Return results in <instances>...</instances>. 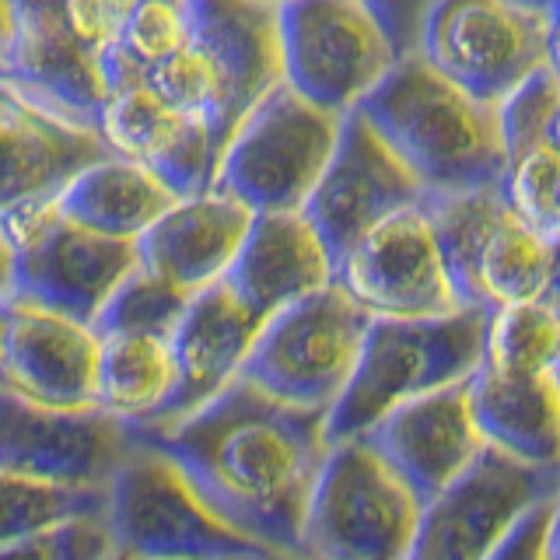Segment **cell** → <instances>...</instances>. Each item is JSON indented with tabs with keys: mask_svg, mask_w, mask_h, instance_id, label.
<instances>
[{
	"mask_svg": "<svg viewBox=\"0 0 560 560\" xmlns=\"http://www.w3.org/2000/svg\"><path fill=\"white\" fill-rule=\"evenodd\" d=\"M165 452L214 512L270 550L305 553V512L329 452L326 410L291 407L235 378L168 424H130Z\"/></svg>",
	"mask_w": 560,
	"mask_h": 560,
	"instance_id": "obj_1",
	"label": "cell"
},
{
	"mask_svg": "<svg viewBox=\"0 0 560 560\" xmlns=\"http://www.w3.org/2000/svg\"><path fill=\"white\" fill-rule=\"evenodd\" d=\"M358 109L428 197L494 189L504 179L501 105L463 92L420 57L402 52Z\"/></svg>",
	"mask_w": 560,
	"mask_h": 560,
	"instance_id": "obj_2",
	"label": "cell"
},
{
	"mask_svg": "<svg viewBox=\"0 0 560 560\" xmlns=\"http://www.w3.org/2000/svg\"><path fill=\"white\" fill-rule=\"evenodd\" d=\"M144 81L207 127L224 151L242 116L284 81L277 8L262 0H189V39Z\"/></svg>",
	"mask_w": 560,
	"mask_h": 560,
	"instance_id": "obj_3",
	"label": "cell"
},
{
	"mask_svg": "<svg viewBox=\"0 0 560 560\" xmlns=\"http://www.w3.org/2000/svg\"><path fill=\"white\" fill-rule=\"evenodd\" d=\"M487 308H459L431 319L372 315L347 389L326 413V442L361 438L399 402L466 382L483 361Z\"/></svg>",
	"mask_w": 560,
	"mask_h": 560,
	"instance_id": "obj_4",
	"label": "cell"
},
{
	"mask_svg": "<svg viewBox=\"0 0 560 560\" xmlns=\"http://www.w3.org/2000/svg\"><path fill=\"white\" fill-rule=\"evenodd\" d=\"M105 487L113 547L130 560H224L270 550L224 522L186 472L137 434Z\"/></svg>",
	"mask_w": 560,
	"mask_h": 560,
	"instance_id": "obj_5",
	"label": "cell"
},
{
	"mask_svg": "<svg viewBox=\"0 0 560 560\" xmlns=\"http://www.w3.org/2000/svg\"><path fill=\"white\" fill-rule=\"evenodd\" d=\"M424 504L364 442L329 445L305 512V553L315 560H402Z\"/></svg>",
	"mask_w": 560,
	"mask_h": 560,
	"instance_id": "obj_6",
	"label": "cell"
},
{
	"mask_svg": "<svg viewBox=\"0 0 560 560\" xmlns=\"http://www.w3.org/2000/svg\"><path fill=\"white\" fill-rule=\"evenodd\" d=\"M340 113L280 81L228 137L214 183L253 210H302L340 137Z\"/></svg>",
	"mask_w": 560,
	"mask_h": 560,
	"instance_id": "obj_7",
	"label": "cell"
},
{
	"mask_svg": "<svg viewBox=\"0 0 560 560\" xmlns=\"http://www.w3.org/2000/svg\"><path fill=\"white\" fill-rule=\"evenodd\" d=\"M368 323L372 315L340 284H326L262 323L238 378L291 407L329 413L354 375Z\"/></svg>",
	"mask_w": 560,
	"mask_h": 560,
	"instance_id": "obj_8",
	"label": "cell"
},
{
	"mask_svg": "<svg viewBox=\"0 0 560 560\" xmlns=\"http://www.w3.org/2000/svg\"><path fill=\"white\" fill-rule=\"evenodd\" d=\"M14 242V298L95 323L98 308L137 262V242L102 235L67 218L57 197L0 214Z\"/></svg>",
	"mask_w": 560,
	"mask_h": 560,
	"instance_id": "obj_9",
	"label": "cell"
},
{
	"mask_svg": "<svg viewBox=\"0 0 560 560\" xmlns=\"http://www.w3.org/2000/svg\"><path fill=\"white\" fill-rule=\"evenodd\" d=\"M550 18L518 0H431L417 52L463 92L504 105L547 70Z\"/></svg>",
	"mask_w": 560,
	"mask_h": 560,
	"instance_id": "obj_10",
	"label": "cell"
},
{
	"mask_svg": "<svg viewBox=\"0 0 560 560\" xmlns=\"http://www.w3.org/2000/svg\"><path fill=\"white\" fill-rule=\"evenodd\" d=\"M280 70L298 95L347 116L402 57L361 0H288L277 8Z\"/></svg>",
	"mask_w": 560,
	"mask_h": 560,
	"instance_id": "obj_11",
	"label": "cell"
},
{
	"mask_svg": "<svg viewBox=\"0 0 560 560\" xmlns=\"http://www.w3.org/2000/svg\"><path fill=\"white\" fill-rule=\"evenodd\" d=\"M452 288L466 308L536 302L547 273V242L508 203L501 186L428 197Z\"/></svg>",
	"mask_w": 560,
	"mask_h": 560,
	"instance_id": "obj_12",
	"label": "cell"
},
{
	"mask_svg": "<svg viewBox=\"0 0 560 560\" xmlns=\"http://www.w3.org/2000/svg\"><path fill=\"white\" fill-rule=\"evenodd\" d=\"M332 284L382 319H431L466 308L452 288L428 200L385 218L337 256Z\"/></svg>",
	"mask_w": 560,
	"mask_h": 560,
	"instance_id": "obj_13",
	"label": "cell"
},
{
	"mask_svg": "<svg viewBox=\"0 0 560 560\" xmlns=\"http://www.w3.org/2000/svg\"><path fill=\"white\" fill-rule=\"evenodd\" d=\"M560 466H533L494 445L424 504L402 560H483L525 508L557 494Z\"/></svg>",
	"mask_w": 560,
	"mask_h": 560,
	"instance_id": "obj_14",
	"label": "cell"
},
{
	"mask_svg": "<svg viewBox=\"0 0 560 560\" xmlns=\"http://www.w3.org/2000/svg\"><path fill=\"white\" fill-rule=\"evenodd\" d=\"M424 200L428 192L417 175L399 162V154L385 144L361 109H350L302 214L337 262V256H343L364 232Z\"/></svg>",
	"mask_w": 560,
	"mask_h": 560,
	"instance_id": "obj_15",
	"label": "cell"
},
{
	"mask_svg": "<svg viewBox=\"0 0 560 560\" xmlns=\"http://www.w3.org/2000/svg\"><path fill=\"white\" fill-rule=\"evenodd\" d=\"M130 424L102 407H46L0 382V469L57 483H109Z\"/></svg>",
	"mask_w": 560,
	"mask_h": 560,
	"instance_id": "obj_16",
	"label": "cell"
},
{
	"mask_svg": "<svg viewBox=\"0 0 560 560\" xmlns=\"http://www.w3.org/2000/svg\"><path fill=\"white\" fill-rule=\"evenodd\" d=\"M102 154L95 122L63 113L18 78L0 74V214L57 197Z\"/></svg>",
	"mask_w": 560,
	"mask_h": 560,
	"instance_id": "obj_17",
	"label": "cell"
},
{
	"mask_svg": "<svg viewBox=\"0 0 560 560\" xmlns=\"http://www.w3.org/2000/svg\"><path fill=\"white\" fill-rule=\"evenodd\" d=\"M0 382L46 407H98V332L46 305L8 298Z\"/></svg>",
	"mask_w": 560,
	"mask_h": 560,
	"instance_id": "obj_18",
	"label": "cell"
},
{
	"mask_svg": "<svg viewBox=\"0 0 560 560\" xmlns=\"http://www.w3.org/2000/svg\"><path fill=\"white\" fill-rule=\"evenodd\" d=\"M361 438L399 472L420 504H431L459 480L487 445L472 420L466 382L399 402Z\"/></svg>",
	"mask_w": 560,
	"mask_h": 560,
	"instance_id": "obj_19",
	"label": "cell"
},
{
	"mask_svg": "<svg viewBox=\"0 0 560 560\" xmlns=\"http://www.w3.org/2000/svg\"><path fill=\"white\" fill-rule=\"evenodd\" d=\"M95 127L105 151L154 168L179 192H197L214 183L221 144L144 78L109 81Z\"/></svg>",
	"mask_w": 560,
	"mask_h": 560,
	"instance_id": "obj_20",
	"label": "cell"
},
{
	"mask_svg": "<svg viewBox=\"0 0 560 560\" xmlns=\"http://www.w3.org/2000/svg\"><path fill=\"white\" fill-rule=\"evenodd\" d=\"M262 315H256L232 291L228 280H214L189 294V302L172 329V358H175V389L148 424H168L214 399L224 385L242 375V364L262 329Z\"/></svg>",
	"mask_w": 560,
	"mask_h": 560,
	"instance_id": "obj_21",
	"label": "cell"
},
{
	"mask_svg": "<svg viewBox=\"0 0 560 560\" xmlns=\"http://www.w3.org/2000/svg\"><path fill=\"white\" fill-rule=\"evenodd\" d=\"M253 210L218 186L183 192L137 242L140 262L186 294L224 280L249 232Z\"/></svg>",
	"mask_w": 560,
	"mask_h": 560,
	"instance_id": "obj_22",
	"label": "cell"
},
{
	"mask_svg": "<svg viewBox=\"0 0 560 560\" xmlns=\"http://www.w3.org/2000/svg\"><path fill=\"white\" fill-rule=\"evenodd\" d=\"M504 179L501 192L542 238L560 232V84L539 70L501 105Z\"/></svg>",
	"mask_w": 560,
	"mask_h": 560,
	"instance_id": "obj_23",
	"label": "cell"
},
{
	"mask_svg": "<svg viewBox=\"0 0 560 560\" xmlns=\"http://www.w3.org/2000/svg\"><path fill=\"white\" fill-rule=\"evenodd\" d=\"M224 280L256 315L270 319L332 284V256L302 210H256Z\"/></svg>",
	"mask_w": 560,
	"mask_h": 560,
	"instance_id": "obj_24",
	"label": "cell"
},
{
	"mask_svg": "<svg viewBox=\"0 0 560 560\" xmlns=\"http://www.w3.org/2000/svg\"><path fill=\"white\" fill-rule=\"evenodd\" d=\"M466 389L487 445L533 466H560V389L550 368L480 361Z\"/></svg>",
	"mask_w": 560,
	"mask_h": 560,
	"instance_id": "obj_25",
	"label": "cell"
},
{
	"mask_svg": "<svg viewBox=\"0 0 560 560\" xmlns=\"http://www.w3.org/2000/svg\"><path fill=\"white\" fill-rule=\"evenodd\" d=\"M179 197L183 192L154 168L105 151L57 192V203L67 218L81 221L84 228L140 242V235Z\"/></svg>",
	"mask_w": 560,
	"mask_h": 560,
	"instance_id": "obj_26",
	"label": "cell"
},
{
	"mask_svg": "<svg viewBox=\"0 0 560 560\" xmlns=\"http://www.w3.org/2000/svg\"><path fill=\"white\" fill-rule=\"evenodd\" d=\"M98 340V407L127 424H148L175 389V358L168 337L109 332Z\"/></svg>",
	"mask_w": 560,
	"mask_h": 560,
	"instance_id": "obj_27",
	"label": "cell"
},
{
	"mask_svg": "<svg viewBox=\"0 0 560 560\" xmlns=\"http://www.w3.org/2000/svg\"><path fill=\"white\" fill-rule=\"evenodd\" d=\"M105 504H109L105 483H57L0 469V542L74 515L105 512Z\"/></svg>",
	"mask_w": 560,
	"mask_h": 560,
	"instance_id": "obj_28",
	"label": "cell"
},
{
	"mask_svg": "<svg viewBox=\"0 0 560 560\" xmlns=\"http://www.w3.org/2000/svg\"><path fill=\"white\" fill-rule=\"evenodd\" d=\"M189 39V0H133L116 46L105 52L109 81L144 78Z\"/></svg>",
	"mask_w": 560,
	"mask_h": 560,
	"instance_id": "obj_29",
	"label": "cell"
},
{
	"mask_svg": "<svg viewBox=\"0 0 560 560\" xmlns=\"http://www.w3.org/2000/svg\"><path fill=\"white\" fill-rule=\"evenodd\" d=\"M186 302H189V294L183 288L168 284L165 277H158L144 262H137V267L122 277V284L109 294V302L98 308L92 329L98 337H109V332H154V337H172Z\"/></svg>",
	"mask_w": 560,
	"mask_h": 560,
	"instance_id": "obj_30",
	"label": "cell"
},
{
	"mask_svg": "<svg viewBox=\"0 0 560 560\" xmlns=\"http://www.w3.org/2000/svg\"><path fill=\"white\" fill-rule=\"evenodd\" d=\"M560 350L557 315L539 302H515L487 312L483 361L501 368H550Z\"/></svg>",
	"mask_w": 560,
	"mask_h": 560,
	"instance_id": "obj_31",
	"label": "cell"
},
{
	"mask_svg": "<svg viewBox=\"0 0 560 560\" xmlns=\"http://www.w3.org/2000/svg\"><path fill=\"white\" fill-rule=\"evenodd\" d=\"M113 550L109 518L105 512H88L0 542V560H102Z\"/></svg>",
	"mask_w": 560,
	"mask_h": 560,
	"instance_id": "obj_32",
	"label": "cell"
},
{
	"mask_svg": "<svg viewBox=\"0 0 560 560\" xmlns=\"http://www.w3.org/2000/svg\"><path fill=\"white\" fill-rule=\"evenodd\" d=\"M130 8L133 0H60V18L88 49L105 57L116 46Z\"/></svg>",
	"mask_w": 560,
	"mask_h": 560,
	"instance_id": "obj_33",
	"label": "cell"
},
{
	"mask_svg": "<svg viewBox=\"0 0 560 560\" xmlns=\"http://www.w3.org/2000/svg\"><path fill=\"white\" fill-rule=\"evenodd\" d=\"M550 518L553 494L525 508L483 560H550Z\"/></svg>",
	"mask_w": 560,
	"mask_h": 560,
	"instance_id": "obj_34",
	"label": "cell"
},
{
	"mask_svg": "<svg viewBox=\"0 0 560 560\" xmlns=\"http://www.w3.org/2000/svg\"><path fill=\"white\" fill-rule=\"evenodd\" d=\"M361 4L378 18L399 52L417 49L420 25H424L431 0H361Z\"/></svg>",
	"mask_w": 560,
	"mask_h": 560,
	"instance_id": "obj_35",
	"label": "cell"
},
{
	"mask_svg": "<svg viewBox=\"0 0 560 560\" xmlns=\"http://www.w3.org/2000/svg\"><path fill=\"white\" fill-rule=\"evenodd\" d=\"M536 302L547 305L560 323V232L547 242V273H542V288Z\"/></svg>",
	"mask_w": 560,
	"mask_h": 560,
	"instance_id": "obj_36",
	"label": "cell"
},
{
	"mask_svg": "<svg viewBox=\"0 0 560 560\" xmlns=\"http://www.w3.org/2000/svg\"><path fill=\"white\" fill-rule=\"evenodd\" d=\"M18 4L14 0H0V74H8L14 46H18Z\"/></svg>",
	"mask_w": 560,
	"mask_h": 560,
	"instance_id": "obj_37",
	"label": "cell"
},
{
	"mask_svg": "<svg viewBox=\"0 0 560 560\" xmlns=\"http://www.w3.org/2000/svg\"><path fill=\"white\" fill-rule=\"evenodd\" d=\"M14 294V242L8 235L4 221H0V305Z\"/></svg>",
	"mask_w": 560,
	"mask_h": 560,
	"instance_id": "obj_38",
	"label": "cell"
},
{
	"mask_svg": "<svg viewBox=\"0 0 560 560\" xmlns=\"http://www.w3.org/2000/svg\"><path fill=\"white\" fill-rule=\"evenodd\" d=\"M14 4H18V22H22V25L60 18V0H14Z\"/></svg>",
	"mask_w": 560,
	"mask_h": 560,
	"instance_id": "obj_39",
	"label": "cell"
},
{
	"mask_svg": "<svg viewBox=\"0 0 560 560\" xmlns=\"http://www.w3.org/2000/svg\"><path fill=\"white\" fill-rule=\"evenodd\" d=\"M547 70L560 84V14L550 18V43H547Z\"/></svg>",
	"mask_w": 560,
	"mask_h": 560,
	"instance_id": "obj_40",
	"label": "cell"
},
{
	"mask_svg": "<svg viewBox=\"0 0 560 560\" xmlns=\"http://www.w3.org/2000/svg\"><path fill=\"white\" fill-rule=\"evenodd\" d=\"M550 560H560V487L553 494V518H550Z\"/></svg>",
	"mask_w": 560,
	"mask_h": 560,
	"instance_id": "obj_41",
	"label": "cell"
},
{
	"mask_svg": "<svg viewBox=\"0 0 560 560\" xmlns=\"http://www.w3.org/2000/svg\"><path fill=\"white\" fill-rule=\"evenodd\" d=\"M224 560H315L308 553H284V550H262V553H245V557H224Z\"/></svg>",
	"mask_w": 560,
	"mask_h": 560,
	"instance_id": "obj_42",
	"label": "cell"
},
{
	"mask_svg": "<svg viewBox=\"0 0 560 560\" xmlns=\"http://www.w3.org/2000/svg\"><path fill=\"white\" fill-rule=\"evenodd\" d=\"M518 4H529L536 11H547V14H560V0H518Z\"/></svg>",
	"mask_w": 560,
	"mask_h": 560,
	"instance_id": "obj_43",
	"label": "cell"
},
{
	"mask_svg": "<svg viewBox=\"0 0 560 560\" xmlns=\"http://www.w3.org/2000/svg\"><path fill=\"white\" fill-rule=\"evenodd\" d=\"M550 372H553V378H557V389H560V350H557V358H553V364H550Z\"/></svg>",
	"mask_w": 560,
	"mask_h": 560,
	"instance_id": "obj_44",
	"label": "cell"
},
{
	"mask_svg": "<svg viewBox=\"0 0 560 560\" xmlns=\"http://www.w3.org/2000/svg\"><path fill=\"white\" fill-rule=\"evenodd\" d=\"M102 560H130L127 553H119V550H113V553H105Z\"/></svg>",
	"mask_w": 560,
	"mask_h": 560,
	"instance_id": "obj_45",
	"label": "cell"
},
{
	"mask_svg": "<svg viewBox=\"0 0 560 560\" xmlns=\"http://www.w3.org/2000/svg\"><path fill=\"white\" fill-rule=\"evenodd\" d=\"M0 354H4V319H0Z\"/></svg>",
	"mask_w": 560,
	"mask_h": 560,
	"instance_id": "obj_46",
	"label": "cell"
},
{
	"mask_svg": "<svg viewBox=\"0 0 560 560\" xmlns=\"http://www.w3.org/2000/svg\"><path fill=\"white\" fill-rule=\"evenodd\" d=\"M262 4H273V8H280V4H288V0H262Z\"/></svg>",
	"mask_w": 560,
	"mask_h": 560,
	"instance_id": "obj_47",
	"label": "cell"
}]
</instances>
